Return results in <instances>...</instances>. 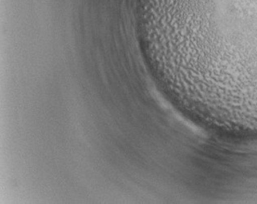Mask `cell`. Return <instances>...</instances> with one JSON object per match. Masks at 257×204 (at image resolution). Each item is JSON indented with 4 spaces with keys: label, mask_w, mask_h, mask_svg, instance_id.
I'll return each instance as SVG.
<instances>
[{
    "label": "cell",
    "mask_w": 257,
    "mask_h": 204,
    "mask_svg": "<svg viewBox=\"0 0 257 204\" xmlns=\"http://www.w3.org/2000/svg\"><path fill=\"white\" fill-rule=\"evenodd\" d=\"M172 12L191 64L257 88V0H173Z\"/></svg>",
    "instance_id": "6da1fadb"
},
{
    "label": "cell",
    "mask_w": 257,
    "mask_h": 204,
    "mask_svg": "<svg viewBox=\"0 0 257 204\" xmlns=\"http://www.w3.org/2000/svg\"><path fill=\"white\" fill-rule=\"evenodd\" d=\"M246 129H254V130H257V129H255V128H246Z\"/></svg>",
    "instance_id": "7a4b0ae2"
}]
</instances>
